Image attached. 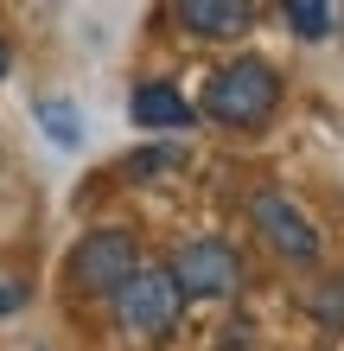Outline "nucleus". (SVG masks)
I'll list each match as a JSON object with an SVG mask.
<instances>
[{
    "instance_id": "1",
    "label": "nucleus",
    "mask_w": 344,
    "mask_h": 351,
    "mask_svg": "<svg viewBox=\"0 0 344 351\" xmlns=\"http://www.w3.org/2000/svg\"><path fill=\"white\" fill-rule=\"evenodd\" d=\"M274 102H280V77L268 58H236L204 84V115L224 128H255L274 115Z\"/></svg>"
},
{
    "instance_id": "2",
    "label": "nucleus",
    "mask_w": 344,
    "mask_h": 351,
    "mask_svg": "<svg viewBox=\"0 0 344 351\" xmlns=\"http://www.w3.org/2000/svg\"><path fill=\"white\" fill-rule=\"evenodd\" d=\"M109 300H115V326H121V332H134V339H166L172 319H178V287H172V275H166V268H147V262H140Z\"/></svg>"
},
{
    "instance_id": "3",
    "label": "nucleus",
    "mask_w": 344,
    "mask_h": 351,
    "mask_svg": "<svg viewBox=\"0 0 344 351\" xmlns=\"http://www.w3.org/2000/svg\"><path fill=\"white\" fill-rule=\"evenodd\" d=\"M134 268H140V250L128 230H90L70 250V287L77 294H115Z\"/></svg>"
},
{
    "instance_id": "4",
    "label": "nucleus",
    "mask_w": 344,
    "mask_h": 351,
    "mask_svg": "<svg viewBox=\"0 0 344 351\" xmlns=\"http://www.w3.org/2000/svg\"><path fill=\"white\" fill-rule=\"evenodd\" d=\"M172 287H178V300H217V294H230L236 275H242V262L230 243H217V237H198L185 243V250L172 256Z\"/></svg>"
},
{
    "instance_id": "5",
    "label": "nucleus",
    "mask_w": 344,
    "mask_h": 351,
    "mask_svg": "<svg viewBox=\"0 0 344 351\" xmlns=\"http://www.w3.org/2000/svg\"><path fill=\"white\" fill-rule=\"evenodd\" d=\"M249 217H255V230L268 237L287 262H319V230L306 223V211H300L293 198H280V192H255Z\"/></svg>"
},
{
    "instance_id": "6",
    "label": "nucleus",
    "mask_w": 344,
    "mask_h": 351,
    "mask_svg": "<svg viewBox=\"0 0 344 351\" xmlns=\"http://www.w3.org/2000/svg\"><path fill=\"white\" fill-rule=\"evenodd\" d=\"M172 13L198 38H236L255 26V0H172Z\"/></svg>"
},
{
    "instance_id": "7",
    "label": "nucleus",
    "mask_w": 344,
    "mask_h": 351,
    "mask_svg": "<svg viewBox=\"0 0 344 351\" xmlns=\"http://www.w3.org/2000/svg\"><path fill=\"white\" fill-rule=\"evenodd\" d=\"M128 115L140 121V128H159V134H172V128H191V102L178 96L172 84H140L128 96Z\"/></svg>"
},
{
    "instance_id": "8",
    "label": "nucleus",
    "mask_w": 344,
    "mask_h": 351,
    "mask_svg": "<svg viewBox=\"0 0 344 351\" xmlns=\"http://www.w3.org/2000/svg\"><path fill=\"white\" fill-rule=\"evenodd\" d=\"M178 167H185V147H172V141H166V147H140V154L121 160L128 179H159V173H178Z\"/></svg>"
},
{
    "instance_id": "9",
    "label": "nucleus",
    "mask_w": 344,
    "mask_h": 351,
    "mask_svg": "<svg viewBox=\"0 0 344 351\" xmlns=\"http://www.w3.org/2000/svg\"><path fill=\"white\" fill-rule=\"evenodd\" d=\"M280 13H287V26L300 38H326L332 32V7L326 0H280Z\"/></svg>"
},
{
    "instance_id": "10",
    "label": "nucleus",
    "mask_w": 344,
    "mask_h": 351,
    "mask_svg": "<svg viewBox=\"0 0 344 351\" xmlns=\"http://www.w3.org/2000/svg\"><path fill=\"white\" fill-rule=\"evenodd\" d=\"M38 121H45V134L57 141V147H77V141H83V128H77V109H70V102H57V96L38 102Z\"/></svg>"
},
{
    "instance_id": "11",
    "label": "nucleus",
    "mask_w": 344,
    "mask_h": 351,
    "mask_svg": "<svg viewBox=\"0 0 344 351\" xmlns=\"http://www.w3.org/2000/svg\"><path fill=\"white\" fill-rule=\"evenodd\" d=\"M13 306H19V287H13V281H0V313H13Z\"/></svg>"
},
{
    "instance_id": "12",
    "label": "nucleus",
    "mask_w": 344,
    "mask_h": 351,
    "mask_svg": "<svg viewBox=\"0 0 344 351\" xmlns=\"http://www.w3.org/2000/svg\"><path fill=\"white\" fill-rule=\"evenodd\" d=\"M13 71V51H7V38H0V77H7Z\"/></svg>"
}]
</instances>
